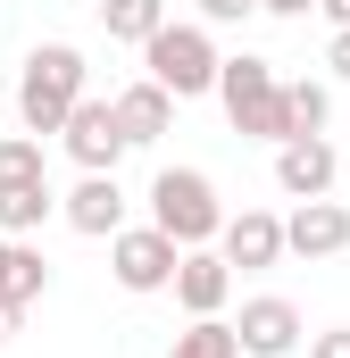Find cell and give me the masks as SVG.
<instances>
[{"instance_id":"obj_19","label":"cell","mask_w":350,"mask_h":358,"mask_svg":"<svg viewBox=\"0 0 350 358\" xmlns=\"http://www.w3.org/2000/svg\"><path fill=\"white\" fill-rule=\"evenodd\" d=\"M0 176H42V134H0Z\"/></svg>"},{"instance_id":"obj_15","label":"cell","mask_w":350,"mask_h":358,"mask_svg":"<svg viewBox=\"0 0 350 358\" xmlns=\"http://www.w3.org/2000/svg\"><path fill=\"white\" fill-rule=\"evenodd\" d=\"M0 242H8V234H0ZM42 292H50V259H42V250H34V234H25V242H8V250H0V300H8V308H34Z\"/></svg>"},{"instance_id":"obj_1","label":"cell","mask_w":350,"mask_h":358,"mask_svg":"<svg viewBox=\"0 0 350 358\" xmlns=\"http://www.w3.org/2000/svg\"><path fill=\"white\" fill-rule=\"evenodd\" d=\"M76 100H84V50H67V42L25 50V67H17V117H25V134H59Z\"/></svg>"},{"instance_id":"obj_20","label":"cell","mask_w":350,"mask_h":358,"mask_svg":"<svg viewBox=\"0 0 350 358\" xmlns=\"http://www.w3.org/2000/svg\"><path fill=\"white\" fill-rule=\"evenodd\" d=\"M300 358H350V325H326V334H309V350Z\"/></svg>"},{"instance_id":"obj_4","label":"cell","mask_w":350,"mask_h":358,"mask_svg":"<svg viewBox=\"0 0 350 358\" xmlns=\"http://www.w3.org/2000/svg\"><path fill=\"white\" fill-rule=\"evenodd\" d=\"M217 100H225V117H234V134H259V142H292V125H284V84H275V67L267 59H217Z\"/></svg>"},{"instance_id":"obj_13","label":"cell","mask_w":350,"mask_h":358,"mask_svg":"<svg viewBox=\"0 0 350 358\" xmlns=\"http://www.w3.org/2000/svg\"><path fill=\"white\" fill-rule=\"evenodd\" d=\"M225 292H234V267H225L217 250H183V259H175V300H183L192 317H217Z\"/></svg>"},{"instance_id":"obj_3","label":"cell","mask_w":350,"mask_h":358,"mask_svg":"<svg viewBox=\"0 0 350 358\" xmlns=\"http://www.w3.org/2000/svg\"><path fill=\"white\" fill-rule=\"evenodd\" d=\"M142 67H150V84L167 100H200V92H217V42H209V25H175L167 17L142 42Z\"/></svg>"},{"instance_id":"obj_12","label":"cell","mask_w":350,"mask_h":358,"mask_svg":"<svg viewBox=\"0 0 350 358\" xmlns=\"http://www.w3.org/2000/svg\"><path fill=\"white\" fill-rule=\"evenodd\" d=\"M108 108H117V134H125V150H142V142H159V134L175 125V100H167L159 84H150V76H142V84H125L117 100H108Z\"/></svg>"},{"instance_id":"obj_11","label":"cell","mask_w":350,"mask_h":358,"mask_svg":"<svg viewBox=\"0 0 350 358\" xmlns=\"http://www.w3.org/2000/svg\"><path fill=\"white\" fill-rule=\"evenodd\" d=\"M59 217H67L76 234H92V242H108V234L125 225V192H117V176H84L67 200H59Z\"/></svg>"},{"instance_id":"obj_26","label":"cell","mask_w":350,"mask_h":358,"mask_svg":"<svg viewBox=\"0 0 350 358\" xmlns=\"http://www.w3.org/2000/svg\"><path fill=\"white\" fill-rule=\"evenodd\" d=\"M284 358H300V350H284Z\"/></svg>"},{"instance_id":"obj_18","label":"cell","mask_w":350,"mask_h":358,"mask_svg":"<svg viewBox=\"0 0 350 358\" xmlns=\"http://www.w3.org/2000/svg\"><path fill=\"white\" fill-rule=\"evenodd\" d=\"M167 358H242V342H234L225 317H192V334H175Z\"/></svg>"},{"instance_id":"obj_5","label":"cell","mask_w":350,"mask_h":358,"mask_svg":"<svg viewBox=\"0 0 350 358\" xmlns=\"http://www.w3.org/2000/svg\"><path fill=\"white\" fill-rule=\"evenodd\" d=\"M175 259H183V250H175L159 225H117V234H108V267H117L125 292H167Z\"/></svg>"},{"instance_id":"obj_16","label":"cell","mask_w":350,"mask_h":358,"mask_svg":"<svg viewBox=\"0 0 350 358\" xmlns=\"http://www.w3.org/2000/svg\"><path fill=\"white\" fill-rule=\"evenodd\" d=\"M100 25H108V42H150L167 25V0H100Z\"/></svg>"},{"instance_id":"obj_21","label":"cell","mask_w":350,"mask_h":358,"mask_svg":"<svg viewBox=\"0 0 350 358\" xmlns=\"http://www.w3.org/2000/svg\"><path fill=\"white\" fill-rule=\"evenodd\" d=\"M251 8H259V0H200V17H209V25H242Z\"/></svg>"},{"instance_id":"obj_23","label":"cell","mask_w":350,"mask_h":358,"mask_svg":"<svg viewBox=\"0 0 350 358\" xmlns=\"http://www.w3.org/2000/svg\"><path fill=\"white\" fill-rule=\"evenodd\" d=\"M267 17H309V8H317V0H259Z\"/></svg>"},{"instance_id":"obj_14","label":"cell","mask_w":350,"mask_h":358,"mask_svg":"<svg viewBox=\"0 0 350 358\" xmlns=\"http://www.w3.org/2000/svg\"><path fill=\"white\" fill-rule=\"evenodd\" d=\"M50 208H59V200H50V176H0V234H8V242L42 234Z\"/></svg>"},{"instance_id":"obj_25","label":"cell","mask_w":350,"mask_h":358,"mask_svg":"<svg viewBox=\"0 0 350 358\" xmlns=\"http://www.w3.org/2000/svg\"><path fill=\"white\" fill-rule=\"evenodd\" d=\"M17 317H25V308H8V300H0V334H17Z\"/></svg>"},{"instance_id":"obj_6","label":"cell","mask_w":350,"mask_h":358,"mask_svg":"<svg viewBox=\"0 0 350 358\" xmlns=\"http://www.w3.org/2000/svg\"><path fill=\"white\" fill-rule=\"evenodd\" d=\"M59 142H67V159L84 167V176H117V159H125V134H117V108L108 100H76L67 108V125H59Z\"/></svg>"},{"instance_id":"obj_22","label":"cell","mask_w":350,"mask_h":358,"mask_svg":"<svg viewBox=\"0 0 350 358\" xmlns=\"http://www.w3.org/2000/svg\"><path fill=\"white\" fill-rule=\"evenodd\" d=\"M326 67H334V76H350V25H334V50H326Z\"/></svg>"},{"instance_id":"obj_17","label":"cell","mask_w":350,"mask_h":358,"mask_svg":"<svg viewBox=\"0 0 350 358\" xmlns=\"http://www.w3.org/2000/svg\"><path fill=\"white\" fill-rule=\"evenodd\" d=\"M326 117H334V92L326 84H309V76L284 84V125H292V134H326Z\"/></svg>"},{"instance_id":"obj_8","label":"cell","mask_w":350,"mask_h":358,"mask_svg":"<svg viewBox=\"0 0 350 358\" xmlns=\"http://www.w3.org/2000/svg\"><path fill=\"white\" fill-rule=\"evenodd\" d=\"M284 250L292 259H334V250H350V208L342 200H300L284 217Z\"/></svg>"},{"instance_id":"obj_27","label":"cell","mask_w":350,"mask_h":358,"mask_svg":"<svg viewBox=\"0 0 350 358\" xmlns=\"http://www.w3.org/2000/svg\"><path fill=\"white\" fill-rule=\"evenodd\" d=\"M0 250H8V242H0Z\"/></svg>"},{"instance_id":"obj_7","label":"cell","mask_w":350,"mask_h":358,"mask_svg":"<svg viewBox=\"0 0 350 358\" xmlns=\"http://www.w3.org/2000/svg\"><path fill=\"white\" fill-rule=\"evenodd\" d=\"M334 176H342V159H334L326 134H292V142H275V183H284V200H326Z\"/></svg>"},{"instance_id":"obj_2","label":"cell","mask_w":350,"mask_h":358,"mask_svg":"<svg viewBox=\"0 0 350 358\" xmlns=\"http://www.w3.org/2000/svg\"><path fill=\"white\" fill-rule=\"evenodd\" d=\"M150 225L167 234L175 250H209L217 225H225V200H217V183L200 176V167H159V183H150Z\"/></svg>"},{"instance_id":"obj_24","label":"cell","mask_w":350,"mask_h":358,"mask_svg":"<svg viewBox=\"0 0 350 358\" xmlns=\"http://www.w3.org/2000/svg\"><path fill=\"white\" fill-rule=\"evenodd\" d=\"M317 8H326V17H334V25H350V0H317Z\"/></svg>"},{"instance_id":"obj_9","label":"cell","mask_w":350,"mask_h":358,"mask_svg":"<svg viewBox=\"0 0 350 358\" xmlns=\"http://www.w3.org/2000/svg\"><path fill=\"white\" fill-rule=\"evenodd\" d=\"M234 342L251 358H284V350H300V308L292 300H242V325H234Z\"/></svg>"},{"instance_id":"obj_10","label":"cell","mask_w":350,"mask_h":358,"mask_svg":"<svg viewBox=\"0 0 350 358\" xmlns=\"http://www.w3.org/2000/svg\"><path fill=\"white\" fill-rule=\"evenodd\" d=\"M217 242H225V250H217L225 267H275V259H284V217L242 208V217H225V225H217Z\"/></svg>"}]
</instances>
